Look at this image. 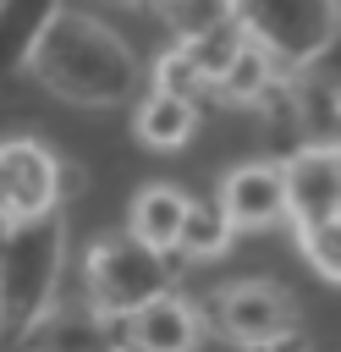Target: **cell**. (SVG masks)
<instances>
[{
  "label": "cell",
  "mask_w": 341,
  "mask_h": 352,
  "mask_svg": "<svg viewBox=\"0 0 341 352\" xmlns=\"http://www.w3.org/2000/svg\"><path fill=\"white\" fill-rule=\"evenodd\" d=\"M28 72L38 77V88H50L55 99L82 104V110L121 104L143 82V66H138L132 44L110 22H99L88 11H72V6L44 33V44H38V55H33Z\"/></svg>",
  "instance_id": "1"
},
{
  "label": "cell",
  "mask_w": 341,
  "mask_h": 352,
  "mask_svg": "<svg viewBox=\"0 0 341 352\" xmlns=\"http://www.w3.org/2000/svg\"><path fill=\"white\" fill-rule=\"evenodd\" d=\"M66 270V214H38L0 231V336H28L60 292Z\"/></svg>",
  "instance_id": "2"
},
{
  "label": "cell",
  "mask_w": 341,
  "mask_h": 352,
  "mask_svg": "<svg viewBox=\"0 0 341 352\" xmlns=\"http://www.w3.org/2000/svg\"><path fill=\"white\" fill-rule=\"evenodd\" d=\"M82 286H88V302L99 314L126 319V314H138L143 302H154L176 286V258L154 253L132 231H121V236L110 231L82 253Z\"/></svg>",
  "instance_id": "3"
},
{
  "label": "cell",
  "mask_w": 341,
  "mask_h": 352,
  "mask_svg": "<svg viewBox=\"0 0 341 352\" xmlns=\"http://www.w3.org/2000/svg\"><path fill=\"white\" fill-rule=\"evenodd\" d=\"M236 22L286 77L314 66L341 33L336 0H236Z\"/></svg>",
  "instance_id": "4"
},
{
  "label": "cell",
  "mask_w": 341,
  "mask_h": 352,
  "mask_svg": "<svg viewBox=\"0 0 341 352\" xmlns=\"http://www.w3.org/2000/svg\"><path fill=\"white\" fill-rule=\"evenodd\" d=\"M204 330L248 352H280L297 341V297L275 280H231L204 302Z\"/></svg>",
  "instance_id": "5"
},
{
  "label": "cell",
  "mask_w": 341,
  "mask_h": 352,
  "mask_svg": "<svg viewBox=\"0 0 341 352\" xmlns=\"http://www.w3.org/2000/svg\"><path fill=\"white\" fill-rule=\"evenodd\" d=\"M72 187H77V170H66V160L44 138L33 132L0 138V231L55 214Z\"/></svg>",
  "instance_id": "6"
},
{
  "label": "cell",
  "mask_w": 341,
  "mask_h": 352,
  "mask_svg": "<svg viewBox=\"0 0 341 352\" xmlns=\"http://www.w3.org/2000/svg\"><path fill=\"white\" fill-rule=\"evenodd\" d=\"M220 214L231 220V231H270L280 220H292L286 209V170L280 160H248L236 170H226L220 182Z\"/></svg>",
  "instance_id": "7"
},
{
  "label": "cell",
  "mask_w": 341,
  "mask_h": 352,
  "mask_svg": "<svg viewBox=\"0 0 341 352\" xmlns=\"http://www.w3.org/2000/svg\"><path fill=\"white\" fill-rule=\"evenodd\" d=\"M286 170V209L292 226H314L341 214V148L336 143H302L280 160Z\"/></svg>",
  "instance_id": "8"
},
{
  "label": "cell",
  "mask_w": 341,
  "mask_h": 352,
  "mask_svg": "<svg viewBox=\"0 0 341 352\" xmlns=\"http://www.w3.org/2000/svg\"><path fill=\"white\" fill-rule=\"evenodd\" d=\"M22 341H28V352H126L121 319L99 314L88 297L82 302H55Z\"/></svg>",
  "instance_id": "9"
},
{
  "label": "cell",
  "mask_w": 341,
  "mask_h": 352,
  "mask_svg": "<svg viewBox=\"0 0 341 352\" xmlns=\"http://www.w3.org/2000/svg\"><path fill=\"white\" fill-rule=\"evenodd\" d=\"M121 330H126V352H198L204 314H198V302L165 292V297L143 302L138 314H126Z\"/></svg>",
  "instance_id": "10"
},
{
  "label": "cell",
  "mask_w": 341,
  "mask_h": 352,
  "mask_svg": "<svg viewBox=\"0 0 341 352\" xmlns=\"http://www.w3.org/2000/svg\"><path fill=\"white\" fill-rule=\"evenodd\" d=\"M66 0H0V82L33 66L44 33L60 22Z\"/></svg>",
  "instance_id": "11"
},
{
  "label": "cell",
  "mask_w": 341,
  "mask_h": 352,
  "mask_svg": "<svg viewBox=\"0 0 341 352\" xmlns=\"http://www.w3.org/2000/svg\"><path fill=\"white\" fill-rule=\"evenodd\" d=\"M187 209H192V198H187L182 187L154 182V187H143V192L132 198V209H126V231H132L138 242H148L154 253H176Z\"/></svg>",
  "instance_id": "12"
},
{
  "label": "cell",
  "mask_w": 341,
  "mask_h": 352,
  "mask_svg": "<svg viewBox=\"0 0 341 352\" xmlns=\"http://www.w3.org/2000/svg\"><path fill=\"white\" fill-rule=\"evenodd\" d=\"M192 126H198V99L160 94V88H148V99H143V104H138V116H132L138 143H143V148H160V154L182 148V143L192 138Z\"/></svg>",
  "instance_id": "13"
},
{
  "label": "cell",
  "mask_w": 341,
  "mask_h": 352,
  "mask_svg": "<svg viewBox=\"0 0 341 352\" xmlns=\"http://www.w3.org/2000/svg\"><path fill=\"white\" fill-rule=\"evenodd\" d=\"M280 77H286V72H280V66H275V60H270L253 38H248V44L236 50V60L226 66V77L214 82V94H220L226 104H248V110H253V104H258V99H264Z\"/></svg>",
  "instance_id": "14"
},
{
  "label": "cell",
  "mask_w": 341,
  "mask_h": 352,
  "mask_svg": "<svg viewBox=\"0 0 341 352\" xmlns=\"http://www.w3.org/2000/svg\"><path fill=\"white\" fill-rule=\"evenodd\" d=\"M160 22L176 33V44H192V38L236 22V0H160Z\"/></svg>",
  "instance_id": "15"
},
{
  "label": "cell",
  "mask_w": 341,
  "mask_h": 352,
  "mask_svg": "<svg viewBox=\"0 0 341 352\" xmlns=\"http://www.w3.org/2000/svg\"><path fill=\"white\" fill-rule=\"evenodd\" d=\"M231 220L220 214V204H192L187 209V220H182V242H176V253L182 258H220L226 248H231Z\"/></svg>",
  "instance_id": "16"
},
{
  "label": "cell",
  "mask_w": 341,
  "mask_h": 352,
  "mask_svg": "<svg viewBox=\"0 0 341 352\" xmlns=\"http://www.w3.org/2000/svg\"><path fill=\"white\" fill-rule=\"evenodd\" d=\"M297 253L314 264L319 280H336L341 286V214L314 220V226H297Z\"/></svg>",
  "instance_id": "17"
},
{
  "label": "cell",
  "mask_w": 341,
  "mask_h": 352,
  "mask_svg": "<svg viewBox=\"0 0 341 352\" xmlns=\"http://www.w3.org/2000/svg\"><path fill=\"white\" fill-rule=\"evenodd\" d=\"M248 44V33H242V22H226V28H214V33H204V38H192L187 44V55L198 60V72H204V82L214 88L220 77H226V66L236 60V50Z\"/></svg>",
  "instance_id": "18"
},
{
  "label": "cell",
  "mask_w": 341,
  "mask_h": 352,
  "mask_svg": "<svg viewBox=\"0 0 341 352\" xmlns=\"http://www.w3.org/2000/svg\"><path fill=\"white\" fill-rule=\"evenodd\" d=\"M154 88H160V94H182V99H198L209 82H204L198 60L187 55V44H170V50L154 60Z\"/></svg>",
  "instance_id": "19"
},
{
  "label": "cell",
  "mask_w": 341,
  "mask_h": 352,
  "mask_svg": "<svg viewBox=\"0 0 341 352\" xmlns=\"http://www.w3.org/2000/svg\"><path fill=\"white\" fill-rule=\"evenodd\" d=\"M302 72H308L314 82H324L330 94H341V33H336V38H330V50H324L314 66H302Z\"/></svg>",
  "instance_id": "20"
},
{
  "label": "cell",
  "mask_w": 341,
  "mask_h": 352,
  "mask_svg": "<svg viewBox=\"0 0 341 352\" xmlns=\"http://www.w3.org/2000/svg\"><path fill=\"white\" fill-rule=\"evenodd\" d=\"M336 16H341V0H336Z\"/></svg>",
  "instance_id": "21"
}]
</instances>
